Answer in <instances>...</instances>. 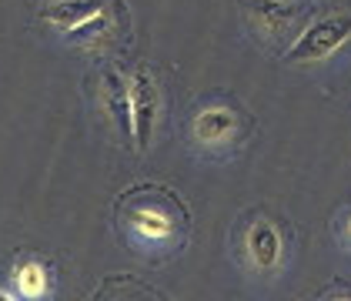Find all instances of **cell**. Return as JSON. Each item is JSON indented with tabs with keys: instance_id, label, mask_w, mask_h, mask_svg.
I'll return each mask as SVG.
<instances>
[{
	"instance_id": "obj_1",
	"label": "cell",
	"mask_w": 351,
	"mask_h": 301,
	"mask_svg": "<svg viewBox=\"0 0 351 301\" xmlns=\"http://www.w3.org/2000/svg\"><path fill=\"white\" fill-rule=\"evenodd\" d=\"M348 40L351 14H328V17L304 27V34L295 40V47L288 51V64H318V60L335 54L338 47H345Z\"/></svg>"
},
{
	"instance_id": "obj_2",
	"label": "cell",
	"mask_w": 351,
	"mask_h": 301,
	"mask_svg": "<svg viewBox=\"0 0 351 301\" xmlns=\"http://www.w3.org/2000/svg\"><path fill=\"white\" fill-rule=\"evenodd\" d=\"M131 110H134V144L141 151H147L158 114H161V91L147 67H137L131 74Z\"/></svg>"
},
{
	"instance_id": "obj_3",
	"label": "cell",
	"mask_w": 351,
	"mask_h": 301,
	"mask_svg": "<svg viewBox=\"0 0 351 301\" xmlns=\"http://www.w3.org/2000/svg\"><path fill=\"white\" fill-rule=\"evenodd\" d=\"M40 21L57 30L97 27L104 21V0H57L40 10Z\"/></svg>"
},
{
	"instance_id": "obj_4",
	"label": "cell",
	"mask_w": 351,
	"mask_h": 301,
	"mask_svg": "<svg viewBox=\"0 0 351 301\" xmlns=\"http://www.w3.org/2000/svg\"><path fill=\"white\" fill-rule=\"evenodd\" d=\"M101 101H104V110L114 121V128L121 131L124 141H134V110H131V81H124L114 67L104 71L101 77Z\"/></svg>"
},
{
	"instance_id": "obj_5",
	"label": "cell",
	"mask_w": 351,
	"mask_h": 301,
	"mask_svg": "<svg viewBox=\"0 0 351 301\" xmlns=\"http://www.w3.org/2000/svg\"><path fill=\"white\" fill-rule=\"evenodd\" d=\"M244 14L251 27H258L268 37H278L304 14V7L298 0H244Z\"/></svg>"
},
{
	"instance_id": "obj_6",
	"label": "cell",
	"mask_w": 351,
	"mask_h": 301,
	"mask_svg": "<svg viewBox=\"0 0 351 301\" xmlns=\"http://www.w3.org/2000/svg\"><path fill=\"white\" fill-rule=\"evenodd\" d=\"M244 251H247V261L258 268V272H274L278 265H281V234H278V228L271 224V221L258 218L251 228H247V234H244Z\"/></svg>"
},
{
	"instance_id": "obj_7",
	"label": "cell",
	"mask_w": 351,
	"mask_h": 301,
	"mask_svg": "<svg viewBox=\"0 0 351 301\" xmlns=\"http://www.w3.org/2000/svg\"><path fill=\"white\" fill-rule=\"evenodd\" d=\"M194 137L204 144V147H221L228 144L231 137L238 134V114L231 108H204L197 117H194Z\"/></svg>"
},
{
	"instance_id": "obj_8",
	"label": "cell",
	"mask_w": 351,
	"mask_h": 301,
	"mask_svg": "<svg viewBox=\"0 0 351 301\" xmlns=\"http://www.w3.org/2000/svg\"><path fill=\"white\" fill-rule=\"evenodd\" d=\"M131 224H134V231L141 238H151V241H164V238H171V231H174V224L164 218L161 211H134L131 215Z\"/></svg>"
},
{
	"instance_id": "obj_9",
	"label": "cell",
	"mask_w": 351,
	"mask_h": 301,
	"mask_svg": "<svg viewBox=\"0 0 351 301\" xmlns=\"http://www.w3.org/2000/svg\"><path fill=\"white\" fill-rule=\"evenodd\" d=\"M17 295L21 298H40L44 291H47V272H44V265H37V261H27V265H21L17 268Z\"/></svg>"
},
{
	"instance_id": "obj_10",
	"label": "cell",
	"mask_w": 351,
	"mask_h": 301,
	"mask_svg": "<svg viewBox=\"0 0 351 301\" xmlns=\"http://www.w3.org/2000/svg\"><path fill=\"white\" fill-rule=\"evenodd\" d=\"M348 238H351V218H348Z\"/></svg>"
}]
</instances>
